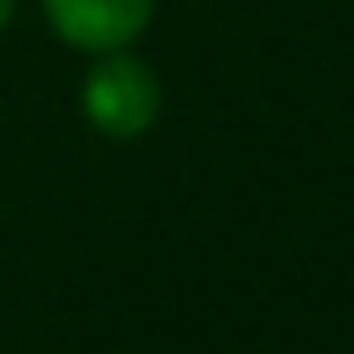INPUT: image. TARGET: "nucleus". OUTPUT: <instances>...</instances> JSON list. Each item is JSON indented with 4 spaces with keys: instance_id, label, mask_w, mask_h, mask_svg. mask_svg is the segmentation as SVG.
I'll return each mask as SVG.
<instances>
[{
    "instance_id": "nucleus-3",
    "label": "nucleus",
    "mask_w": 354,
    "mask_h": 354,
    "mask_svg": "<svg viewBox=\"0 0 354 354\" xmlns=\"http://www.w3.org/2000/svg\"><path fill=\"white\" fill-rule=\"evenodd\" d=\"M11 6H16V0H0V26L11 21Z\"/></svg>"
},
{
    "instance_id": "nucleus-1",
    "label": "nucleus",
    "mask_w": 354,
    "mask_h": 354,
    "mask_svg": "<svg viewBox=\"0 0 354 354\" xmlns=\"http://www.w3.org/2000/svg\"><path fill=\"white\" fill-rule=\"evenodd\" d=\"M78 104H84V120L94 131H104L110 141H131V136L156 125L162 84H156V73L141 57L115 47V53H100V63L88 68L84 88H78Z\"/></svg>"
},
{
    "instance_id": "nucleus-2",
    "label": "nucleus",
    "mask_w": 354,
    "mask_h": 354,
    "mask_svg": "<svg viewBox=\"0 0 354 354\" xmlns=\"http://www.w3.org/2000/svg\"><path fill=\"white\" fill-rule=\"evenodd\" d=\"M53 32L84 53H115L146 32L156 0H42Z\"/></svg>"
}]
</instances>
